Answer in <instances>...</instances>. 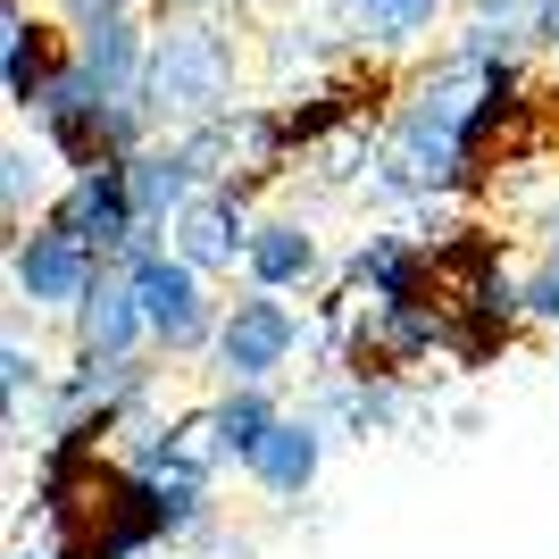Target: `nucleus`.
Segmentation results:
<instances>
[{
  "instance_id": "1",
  "label": "nucleus",
  "mask_w": 559,
  "mask_h": 559,
  "mask_svg": "<svg viewBox=\"0 0 559 559\" xmlns=\"http://www.w3.org/2000/svg\"><path fill=\"white\" fill-rule=\"evenodd\" d=\"M142 100L167 134H201V126H226L234 109V43L217 34L210 17H176L151 34V75H142Z\"/></svg>"
},
{
  "instance_id": "2",
  "label": "nucleus",
  "mask_w": 559,
  "mask_h": 559,
  "mask_svg": "<svg viewBox=\"0 0 559 559\" xmlns=\"http://www.w3.org/2000/svg\"><path fill=\"white\" fill-rule=\"evenodd\" d=\"M109 267H126V276H134L142 318H151V343H159L167 359L217 350V326H226V309L210 301V276H201L192 259H176L159 234H134V242H126Z\"/></svg>"
},
{
  "instance_id": "3",
  "label": "nucleus",
  "mask_w": 559,
  "mask_h": 559,
  "mask_svg": "<svg viewBox=\"0 0 559 559\" xmlns=\"http://www.w3.org/2000/svg\"><path fill=\"white\" fill-rule=\"evenodd\" d=\"M293 350H301V318L284 309V293H242L226 301V326H217V368L226 384H267V376L293 368Z\"/></svg>"
},
{
  "instance_id": "4",
  "label": "nucleus",
  "mask_w": 559,
  "mask_h": 559,
  "mask_svg": "<svg viewBox=\"0 0 559 559\" xmlns=\"http://www.w3.org/2000/svg\"><path fill=\"white\" fill-rule=\"evenodd\" d=\"M100 267H109V259H100L93 242H75L68 226H34V234L9 242V284H17V301H34V309H84Z\"/></svg>"
},
{
  "instance_id": "5",
  "label": "nucleus",
  "mask_w": 559,
  "mask_h": 559,
  "mask_svg": "<svg viewBox=\"0 0 559 559\" xmlns=\"http://www.w3.org/2000/svg\"><path fill=\"white\" fill-rule=\"evenodd\" d=\"M50 226H68L75 242H93L100 259H117V251H126V242L142 234L134 192H126V167H93V176H68V192H59Z\"/></svg>"
},
{
  "instance_id": "6",
  "label": "nucleus",
  "mask_w": 559,
  "mask_h": 559,
  "mask_svg": "<svg viewBox=\"0 0 559 559\" xmlns=\"http://www.w3.org/2000/svg\"><path fill=\"white\" fill-rule=\"evenodd\" d=\"M151 343V318H142V293L126 267H100V284L84 293V309H75V350L84 359H134V350Z\"/></svg>"
},
{
  "instance_id": "7",
  "label": "nucleus",
  "mask_w": 559,
  "mask_h": 559,
  "mask_svg": "<svg viewBox=\"0 0 559 559\" xmlns=\"http://www.w3.org/2000/svg\"><path fill=\"white\" fill-rule=\"evenodd\" d=\"M75 75L93 84V100H142V75H151V34L134 17H109L93 34H75Z\"/></svg>"
},
{
  "instance_id": "8",
  "label": "nucleus",
  "mask_w": 559,
  "mask_h": 559,
  "mask_svg": "<svg viewBox=\"0 0 559 559\" xmlns=\"http://www.w3.org/2000/svg\"><path fill=\"white\" fill-rule=\"evenodd\" d=\"M167 251L192 259L201 276H226L234 259H251V217H242V201H234V192H201V201L167 226Z\"/></svg>"
},
{
  "instance_id": "9",
  "label": "nucleus",
  "mask_w": 559,
  "mask_h": 559,
  "mask_svg": "<svg viewBox=\"0 0 559 559\" xmlns=\"http://www.w3.org/2000/svg\"><path fill=\"white\" fill-rule=\"evenodd\" d=\"M318 467H326V426L318 418H284L276 435H267V451L251 460V485L276 492V501H301V492L318 485Z\"/></svg>"
},
{
  "instance_id": "10",
  "label": "nucleus",
  "mask_w": 559,
  "mask_h": 559,
  "mask_svg": "<svg viewBox=\"0 0 559 559\" xmlns=\"http://www.w3.org/2000/svg\"><path fill=\"white\" fill-rule=\"evenodd\" d=\"M242 276H251L259 293H293V284H309V276H318V234H309L301 217H259Z\"/></svg>"
},
{
  "instance_id": "11",
  "label": "nucleus",
  "mask_w": 559,
  "mask_h": 559,
  "mask_svg": "<svg viewBox=\"0 0 559 559\" xmlns=\"http://www.w3.org/2000/svg\"><path fill=\"white\" fill-rule=\"evenodd\" d=\"M0 68H9V100L17 109H43V93L68 75V59L50 50V34L25 17V0H9V34H0Z\"/></svg>"
},
{
  "instance_id": "12",
  "label": "nucleus",
  "mask_w": 559,
  "mask_h": 559,
  "mask_svg": "<svg viewBox=\"0 0 559 559\" xmlns=\"http://www.w3.org/2000/svg\"><path fill=\"white\" fill-rule=\"evenodd\" d=\"M217 426V451H226V467H251L259 451H267V435L284 426V409L267 401V384H226V401L210 409Z\"/></svg>"
},
{
  "instance_id": "13",
  "label": "nucleus",
  "mask_w": 559,
  "mask_h": 559,
  "mask_svg": "<svg viewBox=\"0 0 559 559\" xmlns=\"http://www.w3.org/2000/svg\"><path fill=\"white\" fill-rule=\"evenodd\" d=\"M443 9H451V0H350V17H359V34H368L376 50H409V43H426Z\"/></svg>"
},
{
  "instance_id": "14",
  "label": "nucleus",
  "mask_w": 559,
  "mask_h": 559,
  "mask_svg": "<svg viewBox=\"0 0 559 559\" xmlns=\"http://www.w3.org/2000/svg\"><path fill=\"white\" fill-rule=\"evenodd\" d=\"M50 167H59V151L50 142H9L0 151V210H9V226H25V210L43 201Z\"/></svg>"
},
{
  "instance_id": "15",
  "label": "nucleus",
  "mask_w": 559,
  "mask_h": 559,
  "mask_svg": "<svg viewBox=\"0 0 559 559\" xmlns=\"http://www.w3.org/2000/svg\"><path fill=\"white\" fill-rule=\"evenodd\" d=\"M0 393H9V418L25 409V393H43V359L25 350V334H9V343H0Z\"/></svg>"
},
{
  "instance_id": "16",
  "label": "nucleus",
  "mask_w": 559,
  "mask_h": 559,
  "mask_svg": "<svg viewBox=\"0 0 559 559\" xmlns=\"http://www.w3.org/2000/svg\"><path fill=\"white\" fill-rule=\"evenodd\" d=\"M518 309H526L535 326H559V259H543L535 276L518 284Z\"/></svg>"
},
{
  "instance_id": "17",
  "label": "nucleus",
  "mask_w": 559,
  "mask_h": 559,
  "mask_svg": "<svg viewBox=\"0 0 559 559\" xmlns=\"http://www.w3.org/2000/svg\"><path fill=\"white\" fill-rule=\"evenodd\" d=\"M543 17V0H467V25H526L535 34Z\"/></svg>"
},
{
  "instance_id": "18",
  "label": "nucleus",
  "mask_w": 559,
  "mask_h": 559,
  "mask_svg": "<svg viewBox=\"0 0 559 559\" xmlns=\"http://www.w3.org/2000/svg\"><path fill=\"white\" fill-rule=\"evenodd\" d=\"M59 17H68L75 34H93V25H109V17H134V0H59Z\"/></svg>"
},
{
  "instance_id": "19",
  "label": "nucleus",
  "mask_w": 559,
  "mask_h": 559,
  "mask_svg": "<svg viewBox=\"0 0 559 559\" xmlns=\"http://www.w3.org/2000/svg\"><path fill=\"white\" fill-rule=\"evenodd\" d=\"M535 43L559 50V0H543V17H535Z\"/></svg>"
},
{
  "instance_id": "20",
  "label": "nucleus",
  "mask_w": 559,
  "mask_h": 559,
  "mask_svg": "<svg viewBox=\"0 0 559 559\" xmlns=\"http://www.w3.org/2000/svg\"><path fill=\"white\" fill-rule=\"evenodd\" d=\"M543 259H559V210H551V226H543Z\"/></svg>"
}]
</instances>
